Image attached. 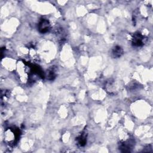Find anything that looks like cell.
Returning <instances> with one entry per match:
<instances>
[{"label": "cell", "instance_id": "277c9868", "mask_svg": "<svg viewBox=\"0 0 153 153\" xmlns=\"http://www.w3.org/2000/svg\"><path fill=\"white\" fill-rule=\"evenodd\" d=\"M112 54L115 57H119L123 54V50L119 46H116L112 51Z\"/></svg>", "mask_w": 153, "mask_h": 153}, {"label": "cell", "instance_id": "7a4b0ae2", "mask_svg": "<svg viewBox=\"0 0 153 153\" xmlns=\"http://www.w3.org/2000/svg\"><path fill=\"white\" fill-rule=\"evenodd\" d=\"M17 136L18 134H17L16 132H15V130L14 131L10 129L6 132V139L8 140L10 143H11V141L15 142V140L16 139H17Z\"/></svg>", "mask_w": 153, "mask_h": 153}, {"label": "cell", "instance_id": "6da1fadb", "mask_svg": "<svg viewBox=\"0 0 153 153\" xmlns=\"http://www.w3.org/2000/svg\"><path fill=\"white\" fill-rule=\"evenodd\" d=\"M38 29L41 33H46L50 29V24L49 20L43 19L40 21L38 25Z\"/></svg>", "mask_w": 153, "mask_h": 153}, {"label": "cell", "instance_id": "3957f363", "mask_svg": "<svg viewBox=\"0 0 153 153\" xmlns=\"http://www.w3.org/2000/svg\"><path fill=\"white\" fill-rule=\"evenodd\" d=\"M143 37L140 34H136L133 38V44L135 45L139 46L143 44Z\"/></svg>", "mask_w": 153, "mask_h": 153}, {"label": "cell", "instance_id": "5b68a950", "mask_svg": "<svg viewBox=\"0 0 153 153\" xmlns=\"http://www.w3.org/2000/svg\"><path fill=\"white\" fill-rule=\"evenodd\" d=\"M86 142V137L82 135L79 138H78V143L80 144L81 146H83L85 144Z\"/></svg>", "mask_w": 153, "mask_h": 153}]
</instances>
